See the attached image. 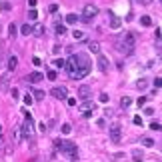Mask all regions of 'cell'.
<instances>
[{
  "instance_id": "7",
  "label": "cell",
  "mask_w": 162,
  "mask_h": 162,
  "mask_svg": "<svg viewBox=\"0 0 162 162\" xmlns=\"http://www.w3.org/2000/svg\"><path fill=\"white\" fill-rule=\"evenodd\" d=\"M120 138H122V128L120 126H112L110 128V140L112 142H120Z\"/></svg>"
},
{
  "instance_id": "44",
  "label": "cell",
  "mask_w": 162,
  "mask_h": 162,
  "mask_svg": "<svg viewBox=\"0 0 162 162\" xmlns=\"http://www.w3.org/2000/svg\"><path fill=\"white\" fill-rule=\"evenodd\" d=\"M0 134H2V126H0Z\"/></svg>"
},
{
  "instance_id": "27",
  "label": "cell",
  "mask_w": 162,
  "mask_h": 162,
  "mask_svg": "<svg viewBox=\"0 0 162 162\" xmlns=\"http://www.w3.org/2000/svg\"><path fill=\"white\" fill-rule=\"evenodd\" d=\"M8 34H10V36H12V38H14V36H16V24H14V22H12V24H10V26H8Z\"/></svg>"
},
{
  "instance_id": "33",
  "label": "cell",
  "mask_w": 162,
  "mask_h": 162,
  "mask_svg": "<svg viewBox=\"0 0 162 162\" xmlns=\"http://www.w3.org/2000/svg\"><path fill=\"white\" fill-rule=\"evenodd\" d=\"M154 86H156V88H162V76H156V78H154Z\"/></svg>"
},
{
  "instance_id": "34",
  "label": "cell",
  "mask_w": 162,
  "mask_h": 162,
  "mask_svg": "<svg viewBox=\"0 0 162 162\" xmlns=\"http://www.w3.org/2000/svg\"><path fill=\"white\" fill-rule=\"evenodd\" d=\"M150 128H152V130H162V126L158 122H150Z\"/></svg>"
},
{
  "instance_id": "6",
  "label": "cell",
  "mask_w": 162,
  "mask_h": 162,
  "mask_svg": "<svg viewBox=\"0 0 162 162\" xmlns=\"http://www.w3.org/2000/svg\"><path fill=\"white\" fill-rule=\"evenodd\" d=\"M50 96H54V98H58V100H66V98H68V90H66L64 86H54V88L50 90Z\"/></svg>"
},
{
  "instance_id": "35",
  "label": "cell",
  "mask_w": 162,
  "mask_h": 162,
  "mask_svg": "<svg viewBox=\"0 0 162 162\" xmlns=\"http://www.w3.org/2000/svg\"><path fill=\"white\" fill-rule=\"evenodd\" d=\"M32 100H34V98H32L30 94H26V96H24V104H32Z\"/></svg>"
},
{
  "instance_id": "41",
  "label": "cell",
  "mask_w": 162,
  "mask_h": 162,
  "mask_svg": "<svg viewBox=\"0 0 162 162\" xmlns=\"http://www.w3.org/2000/svg\"><path fill=\"white\" fill-rule=\"evenodd\" d=\"M144 104H146V98H144V96H142V98H138V106H144Z\"/></svg>"
},
{
  "instance_id": "24",
  "label": "cell",
  "mask_w": 162,
  "mask_h": 162,
  "mask_svg": "<svg viewBox=\"0 0 162 162\" xmlns=\"http://www.w3.org/2000/svg\"><path fill=\"white\" fill-rule=\"evenodd\" d=\"M140 22H142V26H150V24H152V18H150V16H142Z\"/></svg>"
},
{
  "instance_id": "39",
  "label": "cell",
  "mask_w": 162,
  "mask_h": 162,
  "mask_svg": "<svg viewBox=\"0 0 162 162\" xmlns=\"http://www.w3.org/2000/svg\"><path fill=\"white\" fill-rule=\"evenodd\" d=\"M48 10H50V12H56V10H58V4H50Z\"/></svg>"
},
{
  "instance_id": "2",
  "label": "cell",
  "mask_w": 162,
  "mask_h": 162,
  "mask_svg": "<svg viewBox=\"0 0 162 162\" xmlns=\"http://www.w3.org/2000/svg\"><path fill=\"white\" fill-rule=\"evenodd\" d=\"M134 44H136V36L132 32H126L124 38H122V44H120V52H124L126 56H130L134 52Z\"/></svg>"
},
{
  "instance_id": "11",
  "label": "cell",
  "mask_w": 162,
  "mask_h": 162,
  "mask_svg": "<svg viewBox=\"0 0 162 162\" xmlns=\"http://www.w3.org/2000/svg\"><path fill=\"white\" fill-rule=\"evenodd\" d=\"M42 78H44L42 72H30L28 74V82H42Z\"/></svg>"
},
{
  "instance_id": "28",
  "label": "cell",
  "mask_w": 162,
  "mask_h": 162,
  "mask_svg": "<svg viewBox=\"0 0 162 162\" xmlns=\"http://www.w3.org/2000/svg\"><path fill=\"white\" fill-rule=\"evenodd\" d=\"M56 76H58L56 70H48V72H46V78H48V80H56Z\"/></svg>"
},
{
  "instance_id": "5",
  "label": "cell",
  "mask_w": 162,
  "mask_h": 162,
  "mask_svg": "<svg viewBox=\"0 0 162 162\" xmlns=\"http://www.w3.org/2000/svg\"><path fill=\"white\" fill-rule=\"evenodd\" d=\"M78 112H80L84 118H90V116L94 114V104H92L90 100H82L80 104H78Z\"/></svg>"
},
{
  "instance_id": "32",
  "label": "cell",
  "mask_w": 162,
  "mask_h": 162,
  "mask_svg": "<svg viewBox=\"0 0 162 162\" xmlns=\"http://www.w3.org/2000/svg\"><path fill=\"white\" fill-rule=\"evenodd\" d=\"M70 132H72L70 124H62V134H70Z\"/></svg>"
},
{
  "instance_id": "36",
  "label": "cell",
  "mask_w": 162,
  "mask_h": 162,
  "mask_svg": "<svg viewBox=\"0 0 162 162\" xmlns=\"http://www.w3.org/2000/svg\"><path fill=\"white\" fill-rule=\"evenodd\" d=\"M134 124H136V126H142V118H140V116H134Z\"/></svg>"
},
{
  "instance_id": "30",
  "label": "cell",
  "mask_w": 162,
  "mask_h": 162,
  "mask_svg": "<svg viewBox=\"0 0 162 162\" xmlns=\"http://www.w3.org/2000/svg\"><path fill=\"white\" fill-rule=\"evenodd\" d=\"M0 8H2L4 12H8V10L12 8V4H10V2H2V4H0Z\"/></svg>"
},
{
  "instance_id": "21",
  "label": "cell",
  "mask_w": 162,
  "mask_h": 162,
  "mask_svg": "<svg viewBox=\"0 0 162 162\" xmlns=\"http://www.w3.org/2000/svg\"><path fill=\"white\" fill-rule=\"evenodd\" d=\"M32 96H34V100H42L46 94H44V90H34V92H32Z\"/></svg>"
},
{
  "instance_id": "43",
  "label": "cell",
  "mask_w": 162,
  "mask_h": 162,
  "mask_svg": "<svg viewBox=\"0 0 162 162\" xmlns=\"http://www.w3.org/2000/svg\"><path fill=\"white\" fill-rule=\"evenodd\" d=\"M158 56H160V60H162V46L158 48Z\"/></svg>"
},
{
  "instance_id": "42",
  "label": "cell",
  "mask_w": 162,
  "mask_h": 162,
  "mask_svg": "<svg viewBox=\"0 0 162 162\" xmlns=\"http://www.w3.org/2000/svg\"><path fill=\"white\" fill-rule=\"evenodd\" d=\"M36 4H38V0H28V6H30V8H34Z\"/></svg>"
},
{
  "instance_id": "25",
  "label": "cell",
  "mask_w": 162,
  "mask_h": 162,
  "mask_svg": "<svg viewBox=\"0 0 162 162\" xmlns=\"http://www.w3.org/2000/svg\"><path fill=\"white\" fill-rule=\"evenodd\" d=\"M20 32L26 36V34H30L32 32V28H30V24H22V28H20Z\"/></svg>"
},
{
  "instance_id": "8",
  "label": "cell",
  "mask_w": 162,
  "mask_h": 162,
  "mask_svg": "<svg viewBox=\"0 0 162 162\" xmlns=\"http://www.w3.org/2000/svg\"><path fill=\"white\" fill-rule=\"evenodd\" d=\"M90 94H92V90H90V86H86V84H82L80 88H78V98H84V100H88V98H90Z\"/></svg>"
},
{
  "instance_id": "3",
  "label": "cell",
  "mask_w": 162,
  "mask_h": 162,
  "mask_svg": "<svg viewBox=\"0 0 162 162\" xmlns=\"http://www.w3.org/2000/svg\"><path fill=\"white\" fill-rule=\"evenodd\" d=\"M24 124H22V136H26V138H32V134H34V124H32V118H30V114L24 110Z\"/></svg>"
},
{
  "instance_id": "40",
  "label": "cell",
  "mask_w": 162,
  "mask_h": 162,
  "mask_svg": "<svg viewBox=\"0 0 162 162\" xmlns=\"http://www.w3.org/2000/svg\"><path fill=\"white\" fill-rule=\"evenodd\" d=\"M32 62H34V66H40L42 62H40V58H38V56H34V58H32Z\"/></svg>"
},
{
  "instance_id": "16",
  "label": "cell",
  "mask_w": 162,
  "mask_h": 162,
  "mask_svg": "<svg viewBox=\"0 0 162 162\" xmlns=\"http://www.w3.org/2000/svg\"><path fill=\"white\" fill-rule=\"evenodd\" d=\"M32 34H34V36H42V34H44V26H42V24H34Z\"/></svg>"
},
{
  "instance_id": "22",
  "label": "cell",
  "mask_w": 162,
  "mask_h": 162,
  "mask_svg": "<svg viewBox=\"0 0 162 162\" xmlns=\"http://www.w3.org/2000/svg\"><path fill=\"white\" fill-rule=\"evenodd\" d=\"M130 104H132V100H130L128 96H124V98H122V100H120V106H122V108H128Z\"/></svg>"
},
{
  "instance_id": "20",
  "label": "cell",
  "mask_w": 162,
  "mask_h": 162,
  "mask_svg": "<svg viewBox=\"0 0 162 162\" xmlns=\"http://www.w3.org/2000/svg\"><path fill=\"white\" fill-rule=\"evenodd\" d=\"M76 22H78V16L76 14H68L66 16V24H76Z\"/></svg>"
},
{
  "instance_id": "26",
  "label": "cell",
  "mask_w": 162,
  "mask_h": 162,
  "mask_svg": "<svg viewBox=\"0 0 162 162\" xmlns=\"http://www.w3.org/2000/svg\"><path fill=\"white\" fill-rule=\"evenodd\" d=\"M142 144H144V146H148V148H152V146H154V140L146 136V138H142Z\"/></svg>"
},
{
  "instance_id": "15",
  "label": "cell",
  "mask_w": 162,
  "mask_h": 162,
  "mask_svg": "<svg viewBox=\"0 0 162 162\" xmlns=\"http://www.w3.org/2000/svg\"><path fill=\"white\" fill-rule=\"evenodd\" d=\"M12 138H14V142H16V144H20V142H22V130H20V128H14Z\"/></svg>"
},
{
  "instance_id": "45",
  "label": "cell",
  "mask_w": 162,
  "mask_h": 162,
  "mask_svg": "<svg viewBox=\"0 0 162 162\" xmlns=\"http://www.w3.org/2000/svg\"><path fill=\"white\" fill-rule=\"evenodd\" d=\"M158 2H160V4H162V0H158Z\"/></svg>"
},
{
  "instance_id": "23",
  "label": "cell",
  "mask_w": 162,
  "mask_h": 162,
  "mask_svg": "<svg viewBox=\"0 0 162 162\" xmlns=\"http://www.w3.org/2000/svg\"><path fill=\"white\" fill-rule=\"evenodd\" d=\"M136 86H138V88H140V90H144V88H146V86H148V80H146V78H140V80L136 82Z\"/></svg>"
},
{
  "instance_id": "9",
  "label": "cell",
  "mask_w": 162,
  "mask_h": 162,
  "mask_svg": "<svg viewBox=\"0 0 162 162\" xmlns=\"http://www.w3.org/2000/svg\"><path fill=\"white\" fill-rule=\"evenodd\" d=\"M108 64H110L108 58L102 56V54H98V70H100V72H106V70H108Z\"/></svg>"
},
{
  "instance_id": "12",
  "label": "cell",
  "mask_w": 162,
  "mask_h": 162,
  "mask_svg": "<svg viewBox=\"0 0 162 162\" xmlns=\"http://www.w3.org/2000/svg\"><path fill=\"white\" fill-rule=\"evenodd\" d=\"M88 50H90L92 54H100V44L94 42V40H90V42H88Z\"/></svg>"
},
{
  "instance_id": "17",
  "label": "cell",
  "mask_w": 162,
  "mask_h": 162,
  "mask_svg": "<svg viewBox=\"0 0 162 162\" xmlns=\"http://www.w3.org/2000/svg\"><path fill=\"white\" fill-rule=\"evenodd\" d=\"M54 30H56V34H58V36H64V34H66V26H64V24H60V22L54 26Z\"/></svg>"
},
{
  "instance_id": "38",
  "label": "cell",
  "mask_w": 162,
  "mask_h": 162,
  "mask_svg": "<svg viewBox=\"0 0 162 162\" xmlns=\"http://www.w3.org/2000/svg\"><path fill=\"white\" fill-rule=\"evenodd\" d=\"M66 102H68V106H76V98H66Z\"/></svg>"
},
{
  "instance_id": "19",
  "label": "cell",
  "mask_w": 162,
  "mask_h": 162,
  "mask_svg": "<svg viewBox=\"0 0 162 162\" xmlns=\"http://www.w3.org/2000/svg\"><path fill=\"white\" fill-rule=\"evenodd\" d=\"M72 36H74V40H86V34H84L82 30H74Z\"/></svg>"
},
{
  "instance_id": "10",
  "label": "cell",
  "mask_w": 162,
  "mask_h": 162,
  "mask_svg": "<svg viewBox=\"0 0 162 162\" xmlns=\"http://www.w3.org/2000/svg\"><path fill=\"white\" fill-rule=\"evenodd\" d=\"M120 26H122L120 18H118V16H110V28H112V30H118Z\"/></svg>"
},
{
  "instance_id": "14",
  "label": "cell",
  "mask_w": 162,
  "mask_h": 162,
  "mask_svg": "<svg viewBox=\"0 0 162 162\" xmlns=\"http://www.w3.org/2000/svg\"><path fill=\"white\" fill-rule=\"evenodd\" d=\"M16 66H18V58H16V56H10V58H8V72L16 70Z\"/></svg>"
},
{
  "instance_id": "1",
  "label": "cell",
  "mask_w": 162,
  "mask_h": 162,
  "mask_svg": "<svg viewBox=\"0 0 162 162\" xmlns=\"http://www.w3.org/2000/svg\"><path fill=\"white\" fill-rule=\"evenodd\" d=\"M56 146L60 152H64L66 156H70L72 160H78V146L74 142H68V140H56Z\"/></svg>"
},
{
  "instance_id": "37",
  "label": "cell",
  "mask_w": 162,
  "mask_h": 162,
  "mask_svg": "<svg viewBox=\"0 0 162 162\" xmlns=\"http://www.w3.org/2000/svg\"><path fill=\"white\" fill-rule=\"evenodd\" d=\"M54 66H56V68H64V60H56Z\"/></svg>"
},
{
  "instance_id": "4",
  "label": "cell",
  "mask_w": 162,
  "mask_h": 162,
  "mask_svg": "<svg viewBox=\"0 0 162 162\" xmlns=\"http://www.w3.org/2000/svg\"><path fill=\"white\" fill-rule=\"evenodd\" d=\"M96 14H98V6H96V4H86V6L82 8V18L80 20L90 22V18H94Z\"/></svg>"
},
{
  "instance_id": "29",
  "label": "cell",
  "mask_w": 162,
  "mask_h": 162,
  "mask_svg": "<svg viewBox=\"0 0 162 162\" xmlns=\"http://www.w3.org/2000/svg\"><path fill=\"white\" fill-rule=\"evenodd\" d=\"M28 18H30V20H36V18H38V12H36L34 8H30V12H28Z\"/></svg>"
},
{
  "instance_id": "31",
  "label": "cell",
  "mask_w": 162,
  "mask_h": 162,
  "mask_svg": "<svg viewBox=\"0 0 162 162\" xmlns=\"http://www.w3.org/2000/svg\"><path fill=\"white\" fill-rule=\"evenodd\" d=\"M98 98H100V102H102V104H106V102H108V100H110V98H108V94H106V92H102V94H100V96H98Z\"/></svg>"
},
{
  "instance_id": "18",
  "label": "cell",
  "mask_w": 162,
  "mask_h": 162,
  "mask_svg": "<svg viewBox=\"0 0 162 162\" xmlns=\"http://www.w3.org/2000/svg\"><path fill=\"white\" fill-rule=\"evenodd\" d=\"M132 158H134V162H142V150L134 148V150H132Z\"/></svg>"
},
{
  "instance_id": "13",
  "label": "cell",
  "mask_w": 162,
  "mask_h": 162,
  "mask_svg": "<svg viewBox=\"0 0 162 162\" xmlns=\"http://www.w3.org/2000/svg\"><path fill=\"white\" fill-rule=\"evenodd\" d=\"M8 82H10V72L2 74V78H0V88H2V90H6V88H8Z\"/></svg>"
}]
</instances>
